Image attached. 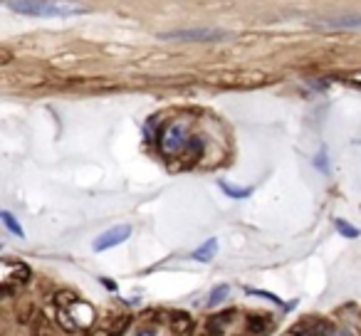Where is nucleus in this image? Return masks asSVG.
I'll return each mask as SVG.
<instances>
[{"instance_id":"0eeeda50","label":"nucleus","mask_w":361,"mask_h":336,"mask_svg":"<svg viewBox=\"0 0 361 336\" xmlns=\"http://www.w3.org/2000/svg\"><path fill=\"white\" fill-rule=\"evenodd\" d=\"M292 336H331V326L322 319H307L292 329Z\"/></svg>"},{"instance_id":"9b49d317","label":"nucleus","mask_w":361,"mask_h":336,"mask_svg":"<svg viewBox=\"0 0 361 336\" xmlns=\"http://www.w3.org/2000/svg\"><path fill=\"white\" fill-rule=\"evenodd\" d=\"M218 186H221L223 193H226L228 198H233V201H245V198L252 196V188H233L231 183H226V181H218Z\"/></svg>"},{"instance_id":"f257e3e1","label":"nucleus","mask_w":361,"mask_h":336,"mask_svg":"<svg viewBox=\"0 0 361 336\" xmlns=\"http://www.w3.org/2000/svg\"><path fill=\"white\" fill-rule=\"evenodd\" d=\"M159 149L166 158H196L201 156L203 144L198 136H188L186 121H171L169 126H164L159 136Z\"/></svg>"},{"instance_id":"a211bd4d","label":"nucleus","mask_w":361,"mask_h":336,"mask_svg":"<svg viewBox=\"0 0 361 336\" xmlns=\"http://www.w3.org/2000/svg\"><path fill=\"white\" fill-rule=\"evenodd\" d=\"M245 292H247V294H252V297H265V299L275 301L277 306H285V309H287V304H285V301H282L277 294H272V292H265V290H245Z\"/></svg>"},{"instance_id":"423d86ee","label":"nucleus","mask_w":361,"mask_h":336,"mask_svg":"<svg viewBox=\"0 0 361 336\" xmlns=\"http://www.w3.org/2000/svg\"><path fill=\"white\" fill-rule=\"evenodd\" d=\"M30 280V267L23 262H6L3 265V287H11V282L16 285H25Z\"/></svg>"},{"instance_id":"4468645a","label":"nucleus","mask_w":361,"mask_h":336,"mask_svg":"<svg viewBox=\"0 0 361 336\" xmlns=\"http://www.w3.org/2000/svg\"><path fill=\"white\" fill-rule=\"evenodd\" d=\"M0 218H3V225H6L8 230L13 232V235H16V237H20V240H23V237H25V230H23V228H20V223L16 220V216H13L11 211H3V213H0Z\"/></svg>"},{"instance_id":"ddd939ff","label":"nucleus","mask_w":361,"mask_h":336,"mask_svg":"<svg viewBox=\"0 0 361 336\" xmlns=\"http://www.w3.org/2000/svg\"><path fill=\"white\" fill-rule=\"evenodd\" d=\"M30 336H55V334H52L50 321H47L42 314H37V316H35V321H32V326H30Z\"/></svg>"},{"instance_id":"9d476101","label":"nucleus","mask_w":361,"mask_h":336,"mask_svg":"<svg viewBox=\"0 0 361 336\" xmlns=\"http://www.w3.org/2000/svg\"><path fill=\"white\" fill-rule=\"evenodd\" d=\"M171 329H173V334L178 336H186L193 331V319L188 314H183V311H178V314H171Z\"/></svg>"},{"instance_id":"2eb2a0df","label":"nucleus","mask_w":361,"mask_h":336,"mask_svg":"<svg viewBox=\"0 0 361 336\" xmlns=\"http://www.w3.org/2000/svg\"><path fill=\"white\" fill-rule=\"evenodd\" d=\"M247 326H250V331L265 334V331L272 326V319H270V316H255V314H252L250 319H247Z\"/></svg>"},{"instance_id":"39448f33","label":"nucleus","mask_w":361,"mask_h":336,"mask_svg":"<svg viewBox=\"0 0 361 336\" xmlns=\"http://www.w3.org/2000/svg\"><path fill=\"white\" fill-rule=\"evenodd\" d=\"M131 235V225H114L109 228V230H104L102 235L94 237V242H92V250L94 252H104V250H111V247L121 245V242H126Z\"/></svg>"},{"instance_id":"1a4fd4ad","label":"nucleus","mask_w":361,"mask_h":336,"mask_svg":"<svg viewBox=\"0 0 361 336\" xmlns=\"http://www.w3.org/2000/svg\"><path fill=\"white\" fill-rule=\"evenodd\" d=\"M216 252H218V240L216 237H208L203 245H198L196 250L191 252V260H196V262H211L213 257H216Z\"/></svg>"},{"instance_id":"f3484780","label":"nucleus","mask_w":361,"mask_h":336,"mask_svg":"<svg viewBox=\"0 0 361 336\" xmlns=\"http://www.w3.org/2000/svg\"><path fill=\"white\" fill-rule=\"evenodd\" d=\"M228 292H231V287H228V285L216 287V290L211 292V297H208V306H216V304H221V301L228 297Z\"/></svg>"},{"instance_id":"aec40b11","label":"nucleus","mask_w":361,"mask_h":336,"mask_svg":"<svg viewBox=\"0 0 361 336\" xmlns=\"http://www.w3.org/2000/svg\"><path fill=\"white\" fill-rule=\"evenodd\" d=\"M336 336H351V334H349V331H339Z\"/></svg>"},{"instance_id":"dca6fc26","label":"nucleus","mask_w":361,"mask_h":336,"mask_svg":"<svg viewBox=\"0 0 361 336\" xmlns=\"http://www.w3.org/2000/svg\"><path fill=\"white\" fill-rule=\"evenodd\" d=\"M126 326H129V316H119V319L111 321L109 329H102V331H99V336H119L121 331L126 329Z\"/></svg>"},{"instance_id":"7ed1b4c3","label":"nucleus","mask_w":361,"mask_h":336,"mask_svg":"<svg viewBox=\"0 0 361 336\" xmlns=\"http://www.w3.org/2000/svg\"><path fill=\"white\" fill-rule=\"evenodd\" d=\"M314 27L322 32H344V30L361 32V13H341V15L322 18V20L314 23Z\"/></svg>"},{"instance_id":"6ab92c4d","label":"nucleus","mask_w":361,"mask_h":336,"mask_svg":"<svg viewBox=\"0 0 361 336\" xmlns=\"http://www.w3.org/2000/svg\"><path fill=\"white\" fill-rule=\"evenodd\" d=\"M139 336H154V331H141Z\"/></svg>"},{"instance_id":"6e6552de","label":"nucleus","mask_w":361,"mask_h":336,"mask_svg":"<svg viewBox=\"0 0 361 336\" xmlns=\"http://www.w3.org/2000/svg\"><path fill=\"white\" fill-rule=\"evenodd\" d=\"M233 316H235V311H221V314L211 316L206 321V336H223L226 326L233 324Z\"/></svg>"},{"instance_id":"20e7f679","label":"nucleus","mask_w":361,"mask_h":336,"mask_svg":"<svg viewBox=\"0 0 361 336\" xmlns=\"http://www.w3.org/2000/svg\"><path fill=\"white\" fill-rule=\"evenodd\" d=\"M164 40H178V42H216L223 40L226 32L216 27H193V30H171L164 32Z\"/></svg>"},{"instance_id":"f03ea898","label":"nucleus","mask_w":361,"mask_h":336,"mask_svg":"<svg viewBox=\"0 0 361 336\" xmlns=\"http://www.w3.org/2000/svg\"><path fill=\"white\" fill-rule=\"evenodd\" d=\"M6 6L13 13L30 18H72L87 13L72 0H6Z\"/></svg>"},{"instance_id":"f8f14e48","label":"nucleus","mask_w":361,"mask_h":336,"mask_svg":"<svg viewBox=\"0 0 361 336\" xmlns=\"http://www.w3.org/2000/svg\"><path fill=\"white\" fill-rule=\"evenodd\" d=\"M334 228H336V232H339L341 237H346V240H354V237L361 235L359 228L349 225V223H346L344 218H334Z\"/></svg>"}]
</instances>
